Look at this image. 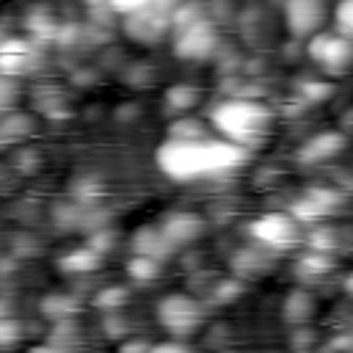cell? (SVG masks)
Returning a JSON list of instances; mask_svg holds the SVG:
<instances>
[{
	"label": "cell",
	"instance_id": "obj_1",
	"mask_svg": "<svg viewBox=\"0 0 353 353\" xmlns=\"http://www.w3.org/2000/svg\"><path fill=\"white\" fill-rule=\"evenodd\" d=\"M248 149L229 138H165L157 152V168L174 182H193L207 176H221L245 163Z\"/></svg>",
	"mask_w": 353,
	"mask_h": 353
},
{
	"label": "cell",
	"instance_id": "obj_2",
	"mask_svg": "<svg viewBox=\"0 0 353 353\" xmlns=\"http://www.w3.org/2000/svg\"><path fill=\"white\" fill-rule=\"evenodd\" d=\"M210 124L221 138H229L245 149L256 146L273 127V113L265 102L251 97H232L212 108Z\"/></svg>",
	"mask_w": 353,
	"mask_h": 353
},
{
	"label": "cell",
	"instance_id": "obj_3",
	"mask_svg": "<svg viewBox=\"0 0 353 353\" xmlns=\"http://www.w3.org/2000/svg\"><path fill=\"white\" fill-rule=\"evenodd\" d=\"M157 323L171 336H190L204 325V303L188 292H171L157 303Z\"/></svg>",
	"mask_w": 353,
	"mask_h": 353
},
{
	"label": "cell",
	"instance_id": "obj_4",
	"mask_svg": "<svg viewBox=\"0 0 353 353\" xmlns=\"http://www.w3.org/2000/svg\"><path fill=\"white\" fill-rule=\"evenodd\" d=\"M248 234L256 245L268 251H287L298 243L301 237V223L292 218V212H265L251 221Z\"/></svg>",
	"mask_w": 353,
	"mask_h": 353
},
{
	"label": "cell",
	"instance_id": "obj_5",
	"mask_svg": "<svg viewBox=\"0 0 353 353\" xmlns=\"http://www.w3.org/2000/svg\"><path fill=\"white\" fill-rule=\"evenodd\" d=\"M306 55L325 72L342 74L353 63V39L339 30H317L306 39Z\"/></svg>",
	"mask_w": 353,
	"mask_h": 353
},
{
	"label": "cell",
	"instance_id": "obj_6",
	"mask_svg": "<svg viewBox=\"0 0 353 353\" xmlns=\"http://www.w3.org/2000/svg\"><path fill=\"white\" fill-rule=\"evenodd\" d=\"M218 30L207 17H199L188 25L174 28V55L185 61H207L218 52Z\"/></svg>",
	"mask_w": 353,
	"mask_h": 353
},
{
	"label": "cell",
	"instance_id": "obj_7",
	"mask_svg": "<svg viewBox=\"0 0 353 353\" xmlns=\"http://www.w3.org/2000/svg\"><path fill=\"white\" fill-rule=\"evenodd\" d=\"M328 17L325 0H284V25L292 39H309L323 30Z\"/></svg>",
	"mask_w": 353,
	"mask_h": 353
},
{
	"label": "cell",
	"instance_id": "obj_8",
	"mask_svg": "<svg viewBox=\"0 0 353 353\" xmlns=\"http://www.w3.org/2000/svg\"><path fill=\"white\" fill-rule=\"evenodd\" d=\"M41 52L36 39H22V36H6L0 41V74L8 77H25L36 69Z\"/></svg>",
	"mask_w": 353,
	"mask_h": 353
},
{
	"label": "cell",
	"instance_id": "obj_9",
	"mask_svg": "<svg viewBox=\"0 0 353 353\" xmlns=\"http://www.w3.org/2000/svg\"><path fill=\"white\" fill-rule=\"evenodd\" d=\"M171 28V11L157 8L154 3L149 8H141L135 14H127L124 19V30L130 39L141 41V44H152L157 39H163Z\"/></svg>",
	"mask_w": 353,
	"mask_h": 353
},
{
	"label": "cell",
	"instance_id": "obj_10",
	"mask_svg": "<svg viewBox=\"0 0 353 353\" xmlns=\"http://www.w3.org/2000/svg\"><path fill=\"white\" fill-rule=\"evenodd\" d=\"M347 146V138L345 132L339 130H323V132H314L312 138H306L298 149V163L303 165H320V163H328L334 160L336 154H342Z\"/></svg>",
	"mask_w": 353,
	"mask_h": 353
},
{
	"label": "cell",
	"instance_id": "obj_11",
	"mask_svg": "<svg viewBox=\"0 0 353 353\" xmlns=\"http://www.w3.org/2000/svg\"><path fill=\"white\" fill-rule=\"evenodd\" d=\"M204 218L199 212H190V210H179V212H168L163 221H160V229L163 234L168 237V243L174 248L179 245H190L196 243L201 234H204Z\"/></svg>",
	"mask_w": 353,
	"mask_h": 353
},
{
	"label": "cell",
	"instance_id": "obj_12",
	"mask_svg": "<svg viewBox=\"0 0 353 353\" xmlns=\"http://www.w3.org/2000/svg\"><path fill=\"white\" fill-rule=\"evenodd\" d=\"M342 204V193L331 190V188H314L309 190L306 196H301L295 204H292V218L298 223H309V221H317L328 212H334L336 207Z\"/></svg>",
	"mask_w": 353,
	"mask_h": 353
},
{
	"label": "cell",
	"instance_id": "obj_13",
	"mask_svg": "<svg viewBox=\"0 0 353 353\" xmlns=\"http://www.w3.org/2000/svg\"><path fill=\"white\" fill-rule=\"evenodd\" d=\"M130 245H132L135 254H146V256H154V259H165V256L174 251V245H171L168 237L163 234L160 223H157V226H154V223L138 226L135 234H132V240H130Z\"/></svg>",
	"mask_w": 353,
	"mask_h": 353
},
{
	"label": "cell",
	"instance_id": "obj_14",
	"mask_svg": "<svg viewBox=\"0 0 353 353\" xmlns=\"http://www.w3.org/2000/svg\"><path fill=\"white\" fill-rule=\"evenodd\" d=\"M270 254L262 245H245L232 256V270L237 279H256L270 270Z\"/></svg>",
	"mask_w": 353,
	"mask_h": 353
},
{
	"label": "cell",
	"instance_id": "obj_15",
	"mask_svg": "<svg viewBox=\"0 0 353 353\" xmlns=\"http://www.w3.org/2000/svg\"><path fill=\"white\" fill-rule=\"evenodd\" d=\"M30 135H33V119L28 113H22L19 108L6 113V116H0V149L19 146Z\"/></svg>",
	"mask_w": 353,
	"mask_h": 353
},
{
	"label": "cell",
	"instance_id": "obj_16",
	"mask_svg": "<svg viewBox=\"0 0 353 353\" xmlns=\"http://www.w3.org/2000/svg\"><path fill=\"white\" fill-rule=\"evenodd\" d=\"M331 270H334L331 251H317V248H312L309 254H303V256L295 262V276H298L303 284H314V281L325 279Z\"/></svg>",
	"mask_w": 353,
	"mask_h": 353
},
{
	"label": "cell",
	"instance_id": "obj_17",
	"mask_svg": "<svg viewBox=\"0 0 353 353\" xmlns=\"http://www.w3.org/2000/svg\"><path fill=\"white\" fill-rule=\"evenodd\" d=\"M99 262H102V254L85 243V245L72 248L69 254H63V256L58 259V268H61L63 273H69V276H85V273L97 270Z\"/></svg>",
	"mask_w": 353,
	"mask_h": 353
},
{
	"label": "cell",
	"instance_id": "obj_18",
	"mask_svg": "<svg viewBox=\"0 0 353 353\" xmlns=\"http://www.w3.org/2000/svg\"><path fill=\"white\" fill-rule=\"evenodd\" d=\"M314 298L309 295V290H292L284 303H281V317L292 325H306L314 317Z\"/></svg>",
	"mask_w": 353,
	"mask_h": 353
},
{
	"label": "cell",
	"instance_id": "obj_19",
	"mask_svg": "<svg viewBox=\"0 0 353 353\" xmlns=\"http://www.w3.org/2000/svg\"><path fill=\"white\" fill-rule=\"evenodd\" d=\"M199 99H201V94H199V88L190 85V83H174V85L165 88V97H163L165 108H168L171 113H176V116L193 110V108L199 105Z\"/></svg>",
	"mask_w": 353,
	"mask_h": 353
},
{
	"label": "cell",
	"instance_id": "obj_20",
	"mask_svg": "<svg viewBox=\"0 0 353 353\" xmlns=\"http://www.w3.org/2000/svg\"><path fill=\"white\" fill-rule=\"evenodd\" d=\"M127 273H130L132 281L149 284V281L160 279V273H163V259H154V256H146V254H132L130 262H127Z\"/></svg>",
	"mask_w": 353,
	"mask_h": 353
},
{
	"label": "cell",
	"instance_id": "obj_21",
	"mask_svg": "<svg viewBox=\"0 0 353 353\" xmlns=\"http://www.w3.org/2000/svg\"><path fill=\"white\" fill-rule=\"evenodd\" d=\"M41 312H44L47 317H52L55 323H58V320H72V317L80 312V301H77L74 295L58 292V295H50V298L41 301Z\"/></svg>",
	"mask_w": 353,
	"mask_h": 353
},
{
	"label": "cell",
	"instance_id": "obj_22",
	"mask_svg": "<svg viewBox=\"0 0 353 353\" xmlns=\"http://www.w3.org/2000/svg\"><path fill=\"white\" fill-rule=\"evenodd\" d=\"M130 301V290L121 287V284H113V287H102L94 298V306L102 309V312H119L124 309V303Z\"/></svg>",
	"mask_w": 353,
	"mask_h": 353
},
{
	"label": "cell",
	"instance_id": "obj_23",
	"mask_svg": "<svg viewBox=\"0 0 353 353\" xmlns=\"http://www.w3.org/2000/svg\"><path fill=\"white\" fill-rule=\"evenodd\" d=\"M201 135H207V124L188 113H179L176 121L168 124V138H201Z\"/></svg>",
	"mask_w": 353,
	"mask_h": 353
},
{
	"label": "cell",
	"instance_id": "obj_24",
	"mask_svg": "<svg viewBox=\"0 0 353 353\" xmlns=\"http://www.w3.org/2000/svg\"><path fill=\"white\" fill-rule=\"evenodd\" d=\"M19 97H22V88H19L17 77L0 74V116H6V113H11V110H17Z\"/></svg>",
	"mask_w": 353,
	"mask_h": 353
},
{
	"label": "cell",
	"instance_id": "obj_25",
	"mask_svg": "<svg viewBox=\"0 0 353 353\" xmlns=\"http://www.w3.org/2000/svg\"><path fill=\"white\" fill-rule=\"evenodd\" d=\"M243 279H223V281H218L215 284V290H212V301L215 303H232V301H237L240 295H243Z\"/></svg>",
	"mask_w": 353,
	"mask_h": 353
},
{
	"label": "cell",
	"instance_id": "obj_26",
	"mask_svg": "<svg viewBox=\"0 0 353 353\" xmlns=\"http://www.w3.org/2000/svg\"><path fill=\"white\" fill-rule=\"evenodd\" d=\"M334 22L336 30L345 33L347 39H353V0H339L334 8Z\"/></svg>",
	"mask_w": 353,
	"mask_h": 353
},
{
	"label": "cell",
	"instance_id": "obj_27",
	"mask_svg": "<svg viewBox=\"0 0 353 353\" xmlns=\"http://www.w3.org/2000/svg\"><path fill=\"white\" fill-rule=\"evenodd\" d=\"M19 336H22V323H19V320H14V314L0 317V347L14 345Z\"/></svg>",
	"mask_w": 353,
	"mask_h": 353
},
{
	"label": "cell",
	"instance_id": "obj_28",
	"mask_svg": "<svg viewBox=\"0 0 353 353\" xmlns=\"http://www.w3.org/2000/svg\"><path fill=\"white\" fill-rule=\"evenodd\" d=\"M152 3L154 0H108V8L116 11V14H121V17H127V14H135L141 8H149Z\"/></svg>",
	"mask_w": 353,
	"mask_h": 353
},
{
	"label": "cell",
	"instance_id": "obj_29",
	"mask_svg": "<svg viewBox=\"0 0 353 353\" xmlns=\"http://www.w3.org/2000/svg\"><path fill=\"white\" fill-rule=\"evenodd\" d=\"M331 94V88L325 85V83H303L301 85V97L306 99V102H320V99H325Z\"/></svg>",
	"mask_w": 353,
	"mask_h": 353
},
{
	"label": "cell",
	"instance_id": "obj_30",
	"mask_svg": "<svg viewBox=\"0 0 353 353\" xmlns=\"http://www.w3.org/2000/svg\"><path fill=\"white\" fill-rule=\"evenodd\" d=\"M336 237H334V232L331 229H317V232H312V237H309V245L312 248H317V251H331L336 243H334Z\"/></svg>",
	"mask_w": 353,
	"mask_h": 353
},
{
	"label": "cell",
	"instance_id": "obj_31",
	"mask_svg": "<svg viewBox=\"0 0 353 353\" xmlns=\"http://www.w3.org/2000/svg\"><path fill=\"white\" fill-rule=\"evenodd\" d=\"M88 245H91V248H97L99 254H105L108 248H113V232H110V229L94 232V234L88 237Z\"/></svg>",
	"mask_w": 353,
	"mask_h": 353
},
{
	"label": "cell",
	"instance_id": "obj_32",
	"mask_svg": "<svg viewBox=\"0 0 353 353\" xmlns=\"http://www.w3.org/2000/svg\"><path fill=\"white\" fill-rule=\"evenodd\" d=\"M152 350L157 353V350H188V345L182 342V339H171V342H163V345H152Z\"/></svg>",
	"mask_w": 353,
	"mask_h": 353
},
{
	"label": "cell",
	"instance_id": "obj_33",
	"mask_svg": "<svg viewBox=\"0 0 353 353\" xmlns=\"http://www.w3.org/2000/svg\"><path fill=\"white\" fill-rule=\"evenodd\" d=\"M119 347H121V350H152V345L143 342V339H127V342H121Z\"/></svg>",
	"mask_w": 353,
	"mask_h": 353
},
{
	"label": "cell",
	"instance_id": "obj_34",
	"mask_svg": "<svg viewBox=\"0 0 353 353\" xmlns=\"http://www.w3.org/2000/svg\"><path fill=\"white\" fill-rule=\"evenodd\" d=\"M342 287H345V292H347V295H353V273H347V276H345Z\"/></svg>",
	"mask_w": 353,
	"mask_h": 353
},
{
	"label": "cell",
	"instance_id": "obj_35",
	"mask_svg": "<svg viewBox=\"0 0 353 353\" xmlns=\"http://www.w3.org/2000/svg\"><path fill=\"white\" fill-rule=\"evenodd\" d=\"M6 314H11V309H8V303L0 301V317H6Z\"/></svg>",
	"mask_w": 353,
	"mask_h": 353
},
{
	"label": "cell",
	"instance_id": "obj_36",
	"mask_svg": "<svg viewBox=\"0 0 353 353\" xmlns=\"http://www.w3.org/2000/svg\"><path fill=\"white\" fill-rule=\"evenodd\" d=\"M3 39H6V30H3V28H0V41H3Z\"/></svg>",
	"mask_w": 353,
	"mask_h": 353
}]
</instances>
